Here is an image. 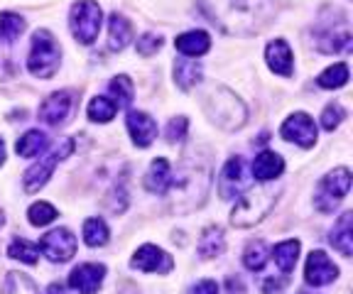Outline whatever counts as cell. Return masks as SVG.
<instances>
[{"instance_id": "cell-1", "label": "cell", "mask_w": 353, "mask_h": 294, "mask_svg": "<svg viewBox=\"0 0 353 294\" xmlns=\"http://www.w3.org/2000/svg\"><path fill=\"white\" fill-rule=\"evenodd\" d=\"M209 23L226 34H255L275 17V0H199Z\"/></svg>"}, {"instance_id": "cell-2", "label": "cell", "mask_w": 353, "mask_h": 294, "mask_svg": "<svg viewBox=\"0 0 353 294\" xmlns=\"http://www.w3.org/2000/svg\"><path fill=\"white\" fill-rule=\"evenodd\" d=\"M211 172L206 165H196V162H184L179 177L172 179V194H174V211L176 213H189L196 206L204 204L206 194H209Z\"/></svg>"}, {"instance_id": "cell-3", "label": "cell", "mask_w": 353, "mask_h": 294, "mask_svg": "<svg viewBox=\"0 0 353 294\" xmlns=\"http://www.w3.org/2000/svg\"><path fill=\"white\" fill-rule=\"evenodd\" d=\"M201 106H204L206 116L223 130L243 128L245 118H248V111L243 106V101L233 91L223 89V86H211L209 94H204Z\"/></svg>"}, {"instance_id": "cell-4", "label": "cell", "mask_w": 353, "mask_h": 294, "mask_svg": "<svg viewBox=\"0 0 353 294\" xmlns=\"http://www.w3.org/2000/svg\"><path fill=\"white\" fill-rule=\"evenodd\" d=\"M275 201H277V191L272 187L248 189V194L241 196V199L236 201V206H233L231 223L236 228L255 226V223H260L272 211Z\"/></svg>"}, {"instance_id": "cell-5", "label": "cell", "mask_w": 353, "mask_h": 294, "mask_svg": "<svg viewBox=\"0 0 353 294\" xmlns=\"http://www.w3.org/2000/svg\"><path fill=\"white\" fill-rule=\"evenodd\" d=\"M61 50L50 30H37L32 37V50L28 56V69L37 78H52L59 69Z\"/></svg>"}, {"instance_id": "cell-6", "label": "cell", "mask_w": 353, "mask_h": 294, "mask_svg": "<svg viewBox=\"0 0 353 294\" xmlns=\"http://www.w3.org/2000/svg\"><path fill=\"white\" fill-rule=\"evenodd\" d=\"M101 23H103V12H101L96 0H79L74 3L72 15H69V28L77 42L81 45H94L99 39Z\"/></svg>"}, {"instance_id": "cell-7", "label": "cell", "mask_w": 353, "mask_h": 294, "mask_svg": "<svg viewBox=\"0 0 353 294\" xmlns=\"http://www.w3.org/2000/svg\"><path fill=\"white\" fill-rule=\"evenodd\" d=\"M348 189H351V172L346 167H339L331 174H326L319 184H316L314 191V206L321 213H331L346 199Z\"/></svg>"}, {"instance_id": "cell-8", "label": "cell", "mask_w": 353, "mask_h": 294, "mask_svg": "<svg viewBox=\"0 0 353 294\" xmlns=\"http://www.w3.org/2000/svg\"><path fill=\"white\" fill-rule=\"evenodd\" d=\"M74 147H77L74 138H66L64 143H61L57 150H52L42 162H37V165L30 167L28 172H25V179H22V182H25V191H28V194H34V191H39L44 184L50 182L52 172H54V167L59 165L61 160H66V157L72 155Z\"/></svg>"}, {"instance_id": "cell-9", "label": "cell", "mask_w": 353, "mask_h": 294, "mask_svg": "<svg viewBox=\"0 0 353 294\" xmlns=\"http://www.w3.org/2000/svg\"><path fill=\"white\" fill-rule=\"evenodd\" d=\"M250 184H253V179H250V174H248L245 160L236 155V157H231V160L226 162L223 172H221V177H219V194H221V199H226V201L238 199L243 191H248Z\"/></svg>"}, {"instance_id": "cell-10", "label": "cell", "mask_w": 353, "mask_h": 294, "mask_svg": "<svg viewBox=\"0 0 353 294\" xmlns=\"http://www.w3.org/2000/svg\"><path fill=\"white\" fill-rule=\"evenodd\" d=\"M42 250L47 260L52 262H69L77 253V235L69 228H57L52 233H47L37 245Z\"/></svg>"}, {"instance_id": "cell-11", "label": "cell", "mask_w": 353, "mask_h": 294, "mask_svg": "<svg viewBox=\"0 0 353 294\" xmlns=\"http://www.w3.org/2000/svg\"><path fill=\"white\" fill-rule=\"evenodd\" d=\"M339 277V267L329 260L324 250H312L307 258V267H304V280L312 287H324L331 284Z\"/></svg>"}, {"instance_id": "cell-12", "label": "cell", "mask_w": 353, "mask_h": 294, "mask_svg": "<svg viewBox=\"0 0 353 294\" xmlns=\"http://www.w3.org/2000/svg\"><path fill=\"white\" fill-rule=\"evenodd\" d=\"M280 135L299 147H312L316 143V125L307 113H294L282 123Z\"/></svg>"}, {"instance_id": "cell-13", "label": "cell", "mask_w": 353, "mask_h": 294, "mask_svg": "<svg viewBox=\"0 0 353 294\" xmlns=\"http://www.w3.org/2000/svg\"><path fill=\"white\" fill-rule=\"evenodd\" d=\"M74 111V94L72 91H57L50 98H44L39 106V120L47 125H64Z\"/></svg>"}, {"instance_id": "cell-14", "label": "cell", "mask_w": 353, "mask_h": 294, "mask_svg": "<svg viewBox=\"0 0 353 294\" xmlns=\"http://www.w3.org/2000/svg\"><path fill=\"white\" fill-rule=\"evenodd\" d=\"M130 267L143 272H157V275H167V272L174 267L172 258L167 255L165 250L157 248V245H143V248L135 250V255L130 260Z\"/></svg>"}, {"instance_id": "cell-15", "label": "cell", "mask_w": 353, "mask_h": 294, "mask_svg": "<svg viewBox=\"0 0 353 294\" xmlns=\"http://www.w3.org/2000/svg\"><path fill=\"white\" fill-rule=\"evenodd\" d=\"M105 267L99 262H83L69 275V287L79 294H96L103 284Z\"/></svg>"}, {"instance_id": "cell-16", "label": "cell", "mask_w": 353, "mask_h": 294, "mask_svg": "<svg viewBox=\"0 0 353 294\" xmlns=\"http://www.w3.org/2000/svg\"><path fill=\"white\" fill-rule=\"evenodd\" d=\"M128 133H130L132 143L138 147H148L152 145V140L157 138V123L154 118H150L143 111H130L128 113Z\"/></svg>"}, {"instance_id": "cell-17", "label": "cell", "mask_w": 353, "mask_h": 294, "mask_svg": "<svg viewBox=\"0 0 353 294\" xmlns=\"http://www.w3.org/2000/svg\"><path fill=\"white\" fill-rule=\"evenodd\" d=\"M265 59H268V67L272 69L280 76H292V50L285 39H275L268 45L265 50Z\"/></svg>"}, {"instance_id": "cell-18", "label": "cell", "mask_w": 353, "mask_h": 294, "mask_svg": "<svg viewBox=\"0 0 353 294\" xmlns=\"http://www.w3.org/2000/svg\"><path fill=\"white\" fill-rule=\"evenodd\" d=\"M329 243L341 253L343 258H351L353 253V213L346 211L339 216V221L331 228Z\"/></svg>"}, {"instance_id": "cell-19", "label": "cell", "mask_w": 353, "mask_h": 294, "mask_svg": "<svg viewBox=\"0 0 353 294\" xmlns=\"http://www.w3.org/2000/svg\"><path fill=\"white\" fill-rule=\"evenodd\" d=\"M172 169H170V162L165 160V157H157V160H152V165H150L148 169V177H145V187H148V191H152V194H167L172 187Z\"/></svg>"}, {"instance_id": "cell-20", "label": "cell", "mask_w": 353, "mask_h": 294, "mask_svg": "<svg viewBox=\"0 0 353 294\" xmlns=\"http://www.w3.org/2000/svg\"><path fill=\"white\" fill-rule=\"evenodd\" d=\"M285 172V160H282L277 152L265 150L255 157L253 162V177L260 179V182H270V179H277Z\"/></svg>"}, {"instance_id": "cell-21", "label": "cell", "mask_w": 353, "mask_h": 294, "mask_svg": "<svg viewBox=\"0 0 353 294\" xmlns=\"http://www.w3.org/2000/svg\"><path fill=\"white\" fill-rule=\"evenodd\" d=\"M176 52H182L184 56H201L211 50V37L204 30H192V32H184L174 39Z\"/></svg>"}, {"instance_id": "cell-22", "label": "cell", "mask_w": 353, "mask_h": 294, "mask_svg": "<svg viewBox=\"0 0 353 294\" xmlns=\"http://www.w3.org/2000/svg\"><path fill=\"white\" fill-rule=\"evenodd\" d=\"M132 39V25L123 15L113 12L108 17V47L113 52H123Z\"/></svg>"}, {"instance_id": "cell-23", "label": "cell", "mask_w": 353, "mask_h": 294, "mask_svg": "<svg viewBox=\"0 0 353 294\" xmlns=\"http://www.w3.org/2000/svg\"><path fill=\"white\" fill-rule=\"evenodd\" d=\"M223 248H226V240H223V231H221L219 226L206 228L204 233H201V238H199V243H196L199 255L204 258V260L219 258L221 253H223Z\"/></svg>"}, {"instance_id": "cell-24", "label": "cell", "mask_w": 353, "mask_h": 294, "mask_svg": "<svg viewBox=\"0 0 353 294\" xmlns=\"http://www.w3.org/2000/svg\"><path fill=\"white\" fill-rule=\"evenodd\" d=\"M174 81L182 91H189L201 81V64L194 59H176L174 64Z\"/></svg>"}, {"instance_id": "cell-25", "label": "cell", "mask_w": 353, "mask_h": 294, "mask_svg": "<svg viewBox=\"0 0 353 294\" xmlns=\"http://www.w3.org/2000/svg\"><path fill=\"white\" fill-rule=\"evenodd\" d=\"M47 147H50V138H47L42 130H28L15 145V150L20 157H37L39 152H44Z\"/></svg>"}, {"instance_id": "cell-26", "label": "cell", "mask_w": 353, "mask_h": 294, "mask_svg": "<svg viewBox=\"0 0 353 294\" xmlns=\"http://www.w3.org/2000/svg\"><path fill=\"white\" fill-rule=\"evenodd\" d=\"M272 258H275V265L280 267L285 275L294 270L297 265V258H299V240H282L280 245H275L272 250Z\"/></svg>"}, {"instance_id": "cell-27", "label": "cell", "mask_w": 353, "mask_h": 294, "mask_svg": "<svg viewBox=\"0 0 353 294\" xmlns=\"http://www.w3.org/2000/svg\"><path fill=\"white\" fill-rule=\"evenodd\" d=\"M108 238H110V233L103 218H88V221L83 223V243L86 245L101 248V245L108 243Z\"/></svg>"}, {"instance_id": "cell-28", "label": "cell", "mask_w": 353, "mask_h": 294, "mask_svg": "<svg viewBox=\"0 0 353 294\" xmlns=\"http://www.w3.org/2000/svg\"><path fill=\"white\" fill-rule=\"evenodd\" d=\"M319 86L321 89H341L348 83V64L346 61H339L334 67H329L326 72L319 74Z\"/></svg>"}, {"instance_id": "cell-29", "label": "cell", "mask_w": 353, "mask_h": 294, "mask_svg": "<svg viewBox=\"0 0 353 294\" xmlns=\"http://www.w3.org/2000/svg\"><path fill=\"white\" fill-rule=\"evenodd\" d=\"M110 96H113V103L116 108H128L132 103V96H135V89H132V81L128 76H116L110 81Z\"/></svg>"}, {"instance_id": "cell-30", "label": "cell", "mask_w": 353, "mask_h": 294, "mask_svg": "<svg viewBox=\"0 0 353 294\" xmlns=\"http://www.w3.org/2000/svg\"><path fill=\"white\" fill-rule=\"evenodd\" d=\"M3 294H39L37 284L22 275V272H8L6 282H3Z\"/></svg>"}, {"instance_id": "cell-31", "label": "cell", "mask_w": 353, "mask_h": 294, "mask_svg": "<svg viewBox=\"0 0 353 294\" xmlns=\"http://www.w3.org/2000/svg\"><path fill=\"white\" fill-rule=\"evenodd\" d=\"M268 255H270L268 245L263 240H253V243H248L245 253H243V262H245V267L250 272H260L265 267V262H268Z\"/></svg>"}, {"instance_id": "cell-32", "label": "cell", "mask_w": 353, "mask_h": 294, "mask_svg": "<svg viewBox=\"0 0 353 294\" xmlns=\"http://www.w3.org/2000/svg\"><path fill=\"white\" fill-rule=\"evenodd\" d=\"M8 255H10L12 260L34 265V262H37V258H39V248L34 243H30V240H25V238H15L10 243V248H8Z\"/></svg>"}, {"instance_id": "cell-33", "label": "cell", "mask_w": 353, "mask_h": 294, "mask_svg": "<svg viewBox=\"0 0 353 294\" xmlns=\"http://www.w3.org/2000/svg\"><path fill=\"white\" fill-rule=\"evenodd\" d=\"M25 32V20L15 12H3L0 15V39L3 42H15Z\"/></svg>"}, {"instance_id": "cell-34", "label": "cell", "mask_w": 353, "mask_h": 294, "mask_svg": "<svg viewBox=\"0 0 353 294\" xmlns=\"http://www.w3.org/2000/svg\"><path fill=\"white\" fill-rule=\"evenodd\" d=\"M116 103L110 98H105V96H96V98H91V103H88V118L94 123H108L110 118L116 116Z\"/></svg>"}, {"instance_id": "cell-35", "label": "cell", "mask_w": 353, "mask_h": 294, "mask_svg": "<svg viewBox=\"0 0 353 294\" xmlns=\"http://www.w3.org/2000/svg\"><path fill=\"white\" fill-rule=\"evenodd\" d=\"M28 218H30V223H32V226H37V228L50 226V223L57 218V209L52 204H47V201H37V204L30 206Z\"/></svg>"}, {"instance_id": "cell-36", "label": "cell", "mask_w": 353, "mask_h": 294, "mask_svg": "<svg viewBox=\"0 0 353 294\" xmlns=\"http://www.w3.org/2000/svg\"><path fill=\"white\" fill-rule=\"evenodd\" d=\"M346 118V111L341 108V103H329V106L324 108V113H321V125H324V130H336L339 125H341V120Z\"/></svg>"}, {"instance_id": "cell-37", "label": "cell", "mask_w": 353, "mask_h": 294, "mask_svg": "<svg viewBox=\"0 0 353 294\" xmlns=\"http://www.w3.org/2000/svg\"><path fill=\"white\" fill-rule=\"evenodd\" d=\"M187 128H189V120L184 116L172 118L170 125H167V140H170V143H179V140H184Z\"/></svg>"}, {"instance_id": "cell-38", "label": "cell", "mask_w": 353, "mask_h": 294, "mask_svg": "<svg viewBox=\"0 0 353 294\" xmlns=\"http://www.w3.org/2000/svg\"><path fill=\"white\" fill-rule=\"evenodd\" d=\"M162 47V39L157 37V34H143V37L138 39V52L143 56H152L157 54V50Z\"/></svg>"}, {"instance_id": "cell-39", "label": "cell", "mask_w": 353, "mask_h": 294, "mask_svg": "<svg viewBox=\"0 0 353 294\" xmlns=\"http://www.w3.org/2000/svg\"><path fill=\"white\" fill-rule=\"evenodd\" d=\"M187 294H219V284H216L214 280H201V282L194 284Z\"/></svg>"}, {"instance_id": "cell-40", "label": "cell", "mask_w": 353, "mask_h": 294, "mask_svg": "<svg viewBox=\"0 0 353 294\" xmlns=\"http://www.w3.org/2000/svg\"><path fill=\"white\" fill-rule=\"evenodd\" d=\"M285 284H287V280H277V282L275 280H268V282H263V292L265 294H277Z\"/></svg>"}, {"instance_id": "cell-41", "label": "cell", "mask_w": 353, "mask_h": 294, "mask_svg": "<svg viewBox=\"0 0 353 294\" xmlns=\"http://www.w3.org/2000/svg\"><path fill=\"white\" fill-rule=\"evenodd\" d=\"M228 289H231V292H236V289H238V292H243V282H241V280H228Z\"/></svg>"}, {"instance_id": "cell-42", "label": "cell", "mask_w": 353, "mask_h": 294, "mask_svg": "<svg viewBox=\"0 0 353 294\" xmlns=\"http://www.w3.org/2000/svg\"><path fill=\"white\" fill-rule=\"evenodd\" d=\"M6 162V143H3V138H0V165Z\"/></svg>"}, {"instance_id": "cell-43", "label": "cell", "mask_w": 353, "mask_h": 294, "mask_svg": "<svg viewBox=\"0 0 353 294\" xmlns=\"http://www.w3.org/2000/svg\"><path fill=\"white\" fill-rule=\"evenodd\" d=\"M47 294H61V287L59 284H52V287L47 289Z\"/></svg>"}, {"instance_id": "cell-44", "label": "cell", "mask_w": 353, "mask_h": 294, "mask_svg": "<svg viewBox=\"0 0 353 294\" xmlns=\"http://www.w3.org/2000/svg\"><path fill=\"white\" fill-rule=\"evenodd\" d=\"M3 223H6V216H3V211H0V226H3Z\"/></svg>"}]
</instances>
